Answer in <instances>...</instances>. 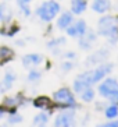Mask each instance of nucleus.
Returning <instances> with one entry per match:
<instances>
[{
	"mask_svg": "<svg viewBox=\"0 0 118 127\" xmlns=\"http://www.w3.org/2000/svg\"><path fill=\"white\" fill-rule=\"evenodd\" d=\"M59 10H60L59 3H56V1H46V3H43L40 7L38 8V14H39V17L42 20L50 21L52 18L56 17V14L59 13Z\"/></svg>",
	"mask_w": 118,
	"mask_h": 127,
	"instance_id": "nucleus-1",
	"label": "nucleus"
},
{
	"mask_svg": "<svg viewBox=\"0 0 118 127\" xmlns=\"http://www.w3.org/2000/svg\"><path fill=\"white\" fill-rule=\"evenodd\" d=\"M110 70H111V66H108V64L107 66H101L100 68H97V70H95V71L83 73L82 75H79V80L85 81L86 84L89 85V84H92V82H96V81H99L100 78H103Z\"/></svg>",
	"mask_w": 118,
	"mask_h": 127,
	"instance_id": "nucleus-2",
	"label": "nucleus"
},
{
	"mask_svg": "<svg viewBox=\"0 0 118 127\" xmlns=\"http://www.w3.org/2000/svg\"><path fill=\"white\" fill-rule=\"evenodd\" d=\"M117 18L115 17H103L99 21V31L103 35H113L117 28Z\"/></svg>",
	"mask_w": 118,
	"mask_h": 127,
	"instance_id": "nucleus-3",
	"label": "nucleus"
},
{
	"mask_svg": "<svg viewBox=\"0 0 118 127\" xmlns=\"http://www.w3.org/2000/svg\"><path fill=\"white\" fill-rule=\"evenodd\" d=\"M54 99L57 102H64V103H68V105H74V98L71 95V92L67 88H63V90L54 92Z\"/></svg>",
	"mask_w": 118,
	"mask_h": 127,
	"instance_id": "nucleus-4",
	"label": "nucleus"
},
{
	"mask_svg": "<svg viewBox=\"0 0 118 127\" xmlns=\"http://www.w3.org/2000/svg\"><path fill=\"white\" fill-rule=\"evenodd\" d=\"M117 90H118V84H117L115 80H107V81H104L99 88L100 94H101L103 96H107V98L111 92H114V91H117Z\"/></svg>",
	"mask_w": 118,
	"mask_h": 127,
	"instance_id": "nucleus-5",
	"label": "nucleus"
},
{
	"mask_svg": "<svg viewBox=\"0 0 118 127\" xmlns=\"http://www.w3.org/2000/svg\"><path fill=\"white\" fill-rule=\"evenodd\" d=\"M72 124V113H63L56 119V127H71Z\"/></svg>",
	"mask_w": 118,
	"mask_h": 127,
	"instance_id": "nucleus-6",
	"label": "nucleus"
},
{
	"mask_svg": "<svg viewBox=\"0 0 118 127\" xmlns=\"http://www.w3.org/2000/svg\"><path fill=\"white\" fill-rule=\"evenodd\" d=\"M85 30H86L85 23H83V21H78L74 27H70L67 31H68V34H70L71 36H77V35H82L85 32Z\"/></svg>",
	"mask_w": 118,
	"mask_h": 127,
	"instance_id": "nucleus-7",
	"label": "nucleus"
},
{
	"mask_svg": "<svg viewBox=\"0 0 118 127\" xmlns=\"http://www.w3.org/2000/svg\"><path fill=\"white\" fill-rule=\"evenodd\" d=\"M110 8V1L108 0H95L93 3V10L97 13H104Z\"/></svg>",
	"mask_w": 118,
	"mask_h": 127,
	"instance_id": "nucleus-8",
	"label": "nucleus"
},
{
	"mask_svg": "<svg viewBox=\"0 0 118 127\" xmlns=\"http://www.w3.org/2000/svg\"><path fill=\"white\" fill-rule=\"evenodd\" d=\"M11 18V8L8 4L1 3L0 4V20L1 21H8Z\"/></svg>",
	"mask_w": 118,
	"mask_h": 127,
	"instance_id": "nucleus-9",
	"label": "nucleus"
},
{
	"mask_svg": "<svg viewBox=\"0 0 118 127\" xmlns=\"http://www.w3.org/2000/svg\"><path fill=\"white\" fill-rule=\"evenodd\" d=\"M71 21H72V15L70 14V13H64L61 17L59 18V23H57V25L60 27V28H68V25L71 24Z\"/></svg>",
	"mask_w": 118,
	"mask_h": 127,
	"instance_id": "nucleus-10",
	"label": "nucleus"
},
{
	"mask_svg": "<svg viewBox=\"0 0 118 127\" xmlns=\"http://www.w3.org/2000/svg\"><path fill=\"white\" fill-rule=\"evenodd\" d=\"M35 106L40 109H47L52 106V102H50V99L47 96H39L35 99Z\"/></svg>",
	"mask_w": 118,
	"mask_h": 127,
	"instance_id": "nucleus-11",
	"label": "nucleus"
},
{
	"mask_svg": "<svg viewBox=\"0 0 118 127\" xmlns=\"http://www.w3.org/2000/svg\"><path fill=\"white\" fill-rule=\"evenodd\" d=\"M71 6H72V11L75 14H79V13H82L86 8L85 0H72V4Z\"/></svg>",
	"mask_w": 118,
	"mask_h": 127,
	"instance_id": "nucleus-12",
	"label": "nucleus"
},
{
	"mask_svg": "<svg viewBox=\"0 0 118 127\" xmlns=\"http://www.w3.org/2000/svg\"><path fill=\"white\" fill-rule=\"evenodd\" d=\"M24 64L25 66H32V64H38L42 62V57L39 55H28V56L24 57Z\"/></svg>",
	"mask_w": 118,
	"mask_h": 127,
	"instance_id": "nucleus-13",
	"label": "nucleus"
},
{
	"mask_svg": "<svg viewBox=\"0 0 118 127\" xmlns=\"http://www.w3.org/2000/svg\"><path fill=\"white\" fill-rule=\"evenodd\" d=\"M13 50H11L10 48H0V59L1 60H11V57H13Z\"/></svg>",
	"mask_w": 118,
	"mask_h": 127,
	"instance_id": "nucleus-14",
	"label": "nucleus"
},
{
	"mask_svg": "<svg viewBox=\"0 0 118 127\" xmlns=\"http://www.w3.org/2000/svg\"><path fill=\"white\" fill-rule=\"evenodd\" d=\"M88 84H86V82L85 81H82V80H79V78H78L77 80V81H75V84H74V90L75 91H77V92H83V91H85L86 90V88H88Z\"/></svg>",
	"mask_w": 118,
	"mask_h": 127,
	"instance_id": "nucleus-15",
	"label": "nucleus"
},
{
	"mask_svg": "<svg viewBox=\"0 0 118 127\" xmlns=\"http://www.w3.org/2000/svg\"><path fill=\"white\" fill-rule=\"evenodd\" d=\"M13 81H14V77H13V74H6V77H4V82H3V88H6V90H8L11 85H13Z\"/></svg>",
	"mask_w": 118,
	"mask_h": 127,
	"instance_id": "nucleus-16",
	"label": "nucleus"
},
{
	"mask_svg": "<svg viewBox=\"0 0 118 127\" xmlns=\"http://www.w3.org/2000/svg\"><path fill=\"white\" fill-rule=\"evenodd\" d=\"M93 96H95V92H93L90 88H86L83 92H82V98H83V101H92L93 99Z\"/></svg>",
	"mask_w": 118,
	"mask_h": 127,
	"instance_id": "nucleus-17",
	"label": "nucleus"
},
{
	"mask_svg": "<svg viewBox=\"0 0 118 127\" xmlns=\"http://www.w3.org/2000/svg\"><path fill=\"white\" fill-rule=\"evenodd\" d=\"M33 122H35V124H36V126H43V124L47 122V117H46L44 115H39V116H36V117H35V120H33Z\"/></svg>",
	"mask_w": 118,
	"mask_h": 127,
	"instance_id": "nucleus-18",
	"label": "nucleus"
},
{
	"mask_svg": "<svg viewBox=\"0 0 118 127\" xmlns=\"http://www.w3.org/2000/svg\"><path fill=\"white\" fill-rule=\"evenodd\" d=\"M117 115H118L117 106H110V108L107 109V112H106V116H107V117H115Z\"/></svg>",
	"mask_w": 118,
	"mask_h": 127,
	"instance_id": "nucleus-19",
	"label": "nucleus"
},
{
	"mask_svg": "<svg viewBox=\"0 0 118 127\" xmlns=\"http://www.w3.org/2000/svg\"><path fill=\"white\" fill-rule=\"evenodd\" d=\"M17 105V101L14 98H6L4 99V106H15Z\"/></svg>",
	"mask_w": 118,
	"mask_h": 127,
	"instance_id": "nucleus-20",
	"label": "nucleus"
},
{
	"mask_svg": "<svg viewBox=\"0 0 118 127\" xmlns=\"http://www.w3.org/2000/svg\"><path fill=\"white\" fill-rule=\"evenodd\" d=\"M20 1V6H21V8H24V7H26V4L29 3L31 0H18Z\"/></svg>",
	"mask_w": 118,
	"mask_h": 127,
	"instance_id": "nucleus-21",
	"label": "nucleus"
},
{
	"mask_svg": "<svg viewBox=\"0 0 118 127\" xmlns=\"http://www.w3.org/2000/svg\"><path fill=\"white\" fill-rule=\"evenodd\" d=\"M10 122H21V116H11L10 117Z\"/></svg>",
	"mask_w": 118,
	"mask_h": 127,
	"instance_id": "nucleus-22",
	"label": "nucleus"
},
{
	"mask_svg": "<svg viewBox=\"0 0 118 127\" xmlns=\"http://www.w3.org/2000/svg\"><path fill=\"white\" fill-rule=\"evenodd\" d=\"M39 77H40V74H39V73H31V74H29V78H31V80L39 78Z\"/></svg>",
	"mask_w": 118,
	"mask_h": 127,
	"instance_id": "nucleus-23",
	"label": "nucleus"
},
{
	"mask_svg": "<svg viewBox=\"0 0 118 127\" xmlns=\"http://www.w3.org/2000/svg\"><path fill=\"white\" fill-rule=\"evenodd\" d=\"M103 127H118V122H111L108 124H104Z\"/></svg>",
	"mask_w": 118,
	"mask_h": 127,
	"instance_id": "nucleus-24",
	"label": "nucleus"
}]
</instances>
